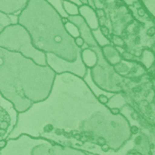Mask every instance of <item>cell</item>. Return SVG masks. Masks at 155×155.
<instances>
[{
  "instance_id": "obj_5",
  "label": "cell",
  "mask_w": 155,
  "mask_h": 155,
  "mask_svg": "<svg viewBox=\"0 0 155 155\" xmlns=\"http://www.w3.org/2000/svg\"><path fill=\"white\" fill-rule=\"evenodd\" d=\"M79 15L83 17L86 25L91 30L98 29V16L92 6L89 5H79Z\"/></svg>"
},
{
  "instance_id": "obj_4",
  "label": "cell",
  "mask_w": 155,
  "mask_h": 155,
  "mask_svg": "<svg viewBox=\"0 0 155 155\" xmlns=\"http://www.w3.org/2000/svg\"><path fill=\"white\" fill-rule=\"evenodd\" d=\"M28 0H0V13L10 15L19 14L26 5Z\"/></svg>"
},
{
  "instance_id": "obj_12",
  "label": "cell",
  "mask_w": 155,
  "mask_h": 155,
  "mask_svg": "<svg viewBox=\"0 0 155 155\" xmlns=\"http://www.w3.org/2000/svg\"><path fill=\"white\" fill-rule=\"evenodd\" d=\"M111 112H112V114H118L119 113H120V110H119V108H112L111 109Z\"/></svg>"
},
{
  "instance_id": "obj_11",
  "label": "cell",
  "mask_w": 155,
  "mask_h": 155,
  "mask_svg": "<svg viewBox=\"0 0 155 155\" xmlns=\"http://www.w3.org/2000/svg\"><path fill=\"white\" fill-rule=\"evenodd\" d=\"M6 143H7V142H6L5 140H1V141H0V149L5 148V145H6Z\"/></svg>"
},
{
  "instance_id": "obj_3",
  "label": "cell",
  "mask_w": 155,
  "mask_h": 155,
  "mask_svg": "<svg viewBox=\"0 0 155 155\" xmlns=\"http://www.w3.org/2000/svg\"><path fill=\"white\" fill-rule=\"evenodd\" d=\"M45 58L46 64L55 73V74L62 73H71L81 78H84L88 70L84 64L81 56H79L74 62H67L52 54H45Z\"/></svg>"
},
{
  "instance_id": "obj_10",
  "label": "cell",
  "mask_w": 155,
  "mask_h": 155,
  "mask_svg": "<svg viewBox=\"0 0 155 155\" xmlns=\"http://www.w3.org/2000/svg\"><path fill=\"white\" fill-rule=\"evenodd\" d=\"M74 43H75V45H76L79 48H83L84 45L85 44V43H84V39H83L81 36H77V37H75V38H74Z\"/></svg>"
},
{
  "instance_id": "obj_6",
  "label": "cell",
  "mask_w": 155,
  "mask_h": 155,
  "mask_svg": "<svg viewBox=\"0 0 155 155\" xmlns=\"http://www.w3.org/2000/svg\"><path fill=\"white\" fill-rule=\"evenodd\" d=\"M62 4H63V8L67 15L74 16L79 15V9H78L79 5H77L76 4L69 0H63Z\"/></svg>"
},
{
  "instance_id": "obj_7",
  "label": "cell",
  "mask_w": 155,
  "mask_h": 155,
  "mask_svg": "<svg viewBox=\"0 0 155 155\" xmlns=\"http://www.w3.org/2000/svg\"><path fill=\"white\" fill-rule=\"evenodd\" d=\"M54 9L55 11L62 16V18H67V15L64 12V8H63V4L62 1L63 0H46Z\"/></svg>"
},
{
  "instance_id": "obj_8",
  "label": "cell",
  "mask_w": 155,
  "mask_h": 155,
  "mask_svg": "<svg viewBox=\"0 0 155 155\" xmlns=\"http://www.w3.org/2000/svg\"><path fill=\"white\" fill-rule=\"evenodd\" d=\"M9 25H11L9 15L3 14V13H0V33Z\"/></svg>"
},
{
  "instance_id": "obj_1",
  "label": "cell",
  "mask_w": 155,
  "mask_h": 155,
  "mask_svg": "<svg viewBox=\"0 0 155 155\" xmlns=\"http://www.w3.org/2000/svg\"><path fill=\"white\" fill-rule=\"evenodd\" d=\"M17 23L28 32L32 44L45 54H52L67 62H74L81 54L66 31L62 16L46 0H28L18 14Z\"/></svg>"
},
{
  "instance_id": "obj_9",
  "label": "cell",
  "mask_w": 155,
  "mask_h": 155,
  "mask_svg": "<svg viewBox=\"0 0 155 155\" xmlns=\"http://www.w3.org/2000/svg\"><path fill=\"white\" fill-rule=\"evenodd\" d=\"M97 99H98V101H99L102 104H107L108 102H109V98H108V96L105 95V94H98Z\"/></svg>"
},
{
  "instance_id": "obj_2",
  "label": "cell",
  "mask_w": 155,
  "mask_h": 155,
  "mask_svg": "<svg viewBox=\"0 0 155 155\" xmlns=\"http://www.w3.org/2000/svg\"><path fill=\"white\" fill-rule=\"evenodd\" d=\"M0 47L20 53L38 65H47L45 54L35 48L28 32L18 23L7 25L0 33Z\"/></svg>"
},
{
  "instance_id": "obj_13",
  "label": "cell",
  "mask_w": 155,
  "mask_h": 155,
  "mask_svg": "<svg viewBox=\"0 0 155 155\" xmlns=\"http://www.w3.org/2000/svg\"><path fill=\"white\" fill-rule=\"evenodd\" d=\"M69 1H72L73 3H74V4H76L77 5H83L79 0H69Z\"/></svg>"
}]
</instances>
